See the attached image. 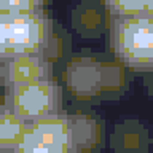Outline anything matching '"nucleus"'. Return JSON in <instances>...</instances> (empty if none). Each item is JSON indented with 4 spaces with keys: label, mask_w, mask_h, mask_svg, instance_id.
<instances>
[{
    "label": "nucleus",
    "mask_w": 153,
    "mask_h": 153,
    "mask_svg": "<svg viewBox=\"0 0 153 153\" xmlns=\"http://www.w3.org/2000/svg\"><path fill=\"white\" fill-rule=\"evenodd\" d=\"M72 24L75 30L86 38L97 37L104 29V14L96 2L85 0L72 13Z\"/></svg>",
    "instance_id": "nucleus-7"
},
{
    "label": "nucleus",
    "mask_w": 153,
    "mask_h": 153,
    "mask_svg": "<svg viewBox=\"0 0 153 153\" xmlns=\"http://www.w3.org/2000/svg\"><path fill=\"white\" fill-rule=\"evenodd\" d=\"M126 85V76L120 65L115 62H102V89L100 93H108L113 96L115 93L123 91Z\"/></svg>",
    "instance_id": "nucleus-11"
},
{
    "label": "nucleus",
    "mask_w": 153,
    "mask_h": 153,
    "mask_svg": "<svg viewBox=\"0 0 153 153\" xmlns=\"http://www.w3.org/2000/svg\"><path fill=\"white\" fill-rule=\"evenodd\" d=\"M65 85L75 97L91 99L102 89V62L94 57L81 56L65 67Z\"/></svg>",
    "instance_id": "nucleus-6"
},
{
    "label": "nucleus",
    "mask_w": 153,
    "mask_h": 153,
    "mask_svg": "<svg viewBox=\"0 0 153 153\" xmlns=\"http://www.w3.org/2000/svg\"><path fill=\"white\" fill-rule=\"evenodd\" d=\"M53 76V62L43 54H11L0 62V83L3 88Z\"/></svg>",
    "instance_id": "nucleus-5"
},
{
    "label": "nucleus",
    "mask_w": 153,
    "mask_h": 153,
    "mask_svg": "<svg viewBox=\"0 0 153 153\" xmlns=\"http://www.w3.org/2000/svg\"><path fill=\"white\" fill-rule=\"evenodd\" d=\"M13 54L11 46H10L8 37V26H7V14L0 13V62L8 59Z\"/></svg>",
    "instance_id": "nucleus-14"
},
{
    "label": "nucleus",
    "mask_w": 153,
    "mask_h": 153,
    "mask_svg": "<svg viewBox=\"0 0 153 153\" xmlns=\"http://www.w3.org/2000/svg\"><path fill=\"white\" fill-rule=\"evenodd\" d=\"M147 86H148V88H150V89L153 91V76H150V78L147 80Z\"/></svg>",
    "instance_id": "nucleus-16"
},
{
    "label": "nucleus",
    "mask_w": 153,
    "mask_h": 153,
    "mask_svg": "<svg viewBox=\"0 0 153 153\" xmlns=\"http://www.w3.org/2000/svg\"><path fill=\"white\" fill-rule=\"evenodd\" d=\"M143 11L153 16V0H145V8H143Z\"/></svg>",
    "instance_id": "nucleus-15"
},
{
    "label": "nucleus",
    "mask_w": 153,
    "mask_h": 153,
    "mask_svg": "<svg viewBox=\"0 0 153 153\" xmlns=\"http://www.w3.org/2000/svg\"><path fill=\"white\" fill-rule=\"evenodd\" d=\"M5 105L29 124L62 112V91L53 78L8 86Z\"/></svg>",
    "instance_id": "nucleus-2"
},
{
    "label": "nucleus",
    "mask_w": 153,
    "mask_h": 153,
    "mask_svg": "<svg viewBox=\"0 0 153 153\" xmlns=\"http://www.w3.org/2000/svg\"><path fill=\"white\" fill-rule=\"evenodd\" d=\"M13 54H43L53 35V22L43 10L7 14Z\"/></svg>",
    "instance_id": "nucleus-4"
},
{
    "label": "nucleus",
    "mask_w": 153,
    "mask_h": 153,
    "mask_svg": "<svg viewBox=\"0 0 153 153\" xmlns=\"http://www.w3.org/2000/svg\"><path fill=\"white\" fill-rule=\"evenodd\" d=\"M19 153H70L76 152L74 117L59 112L53 117L29 123L21 142L14 148Z\"/></svg>",
    "instance_id": "nucleus-3"
},
{
    "label": "nucleus",
    "mask_w": 153,
    "mask_h": 153,
    "mask_svg": "<svg viewBox=\"0 0 153 153\" xmlns=\"http://www.w3.org/2000/svg\"><path fill=\"white\" fill-rule=\"evenodd\" d=\"M150 137L147 129L137 121H126L112 134V148L120 152H143L148 148Z\"/></svg>",
    "instance_id": "nucleus-8"
},
{
    "label": "nucleus",
    "mask_w": 153,
    "mask_h": 153,
    "mask_svg": "<svg viewBox=\"0 0 153 153\" xmlns=\"http://www.w3.org/2000/svg\"><path fill=\"white\" fill-rule=\"evenodd\" d=\"M46 0H0V13H21V11H33L42 10Z\"/></svg>",
    "instance_id": "nucleus-13"
},
{
    "label": "nucleus",
    "mask_w": 153,
    "mask_h": 153,
    "mask_svg": "<svg viewBox=\"0 0 153 153\" xmlns=\"http://www.w3.org/2000/svg\"><path fill=\"white\" fill-rule=\"evenodd\" d=\"M76 134V152L93 150L100 142V128L94 118L86 115H72Z\"/></svg>",
    "instance_id": "nucleus-10"
},
{
    "label": "nucleus",
    "mask_w": 153,
    "mask_h": 153,
    "mask_svg": "<svg viewBox=\"0 0 153 153\" xmlns=\"http://www.w3.org/2000/svg\"><path fill=\"white\" fill-rule=\"evenodd\" d=\"M27 123L5 104L0 105V152H14L21 142Z\"/></svg>",
    "instance_id": "nucleus-9"
},
{
    "label": "nucleus",
    "mask_w": 153,
    "mask_h": 153,
    "mask_svg": "<svg viewBox=\"0 0 153 153\" xmlns=\"http://www.w3.org/2000/svg\"><path fill=\"white\" fill-rule=\"evenodd\" d=\"M102 3L110 16L140 13L145 8V0H102Z\"/></svg>",
    "instance_id": "nucleus-12"
},
{
    "label": "nucleus",
    "mask_w": 153,
    "mask_h": 153,
    "mask_svg": "<svg viewBox=\"0 0 153 153\" xmlns=\"http://www.w3.org/2000/svg\"><path fill=\"white\" fill-rule=\"evenodd\" d=\"M110 46L124 65L153 70V16L145 11L110 16Z\"/></svg>",
    "instance_id": "nucleus-1"
}]
</instances>
